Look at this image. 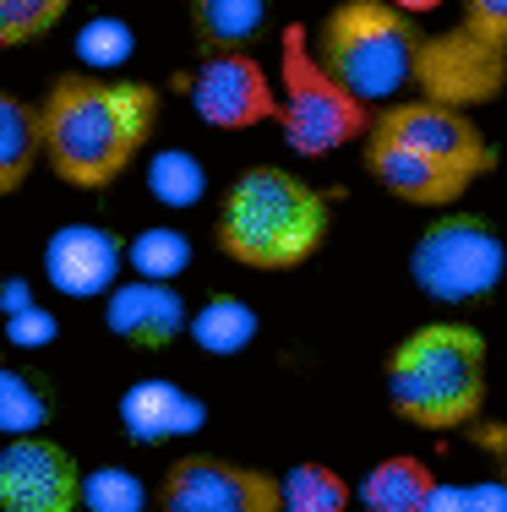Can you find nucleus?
<instances>
[{
  "mask_svg": "<svg viewBox=\"0 0 507 512\" xmlns=\"http://www.w3.org/2000/svg\"><path fill=\"white\" fill-rule=\"evenodd\" d=\"M142 502H148V491H142L126 469L82 474V507H93V512H137Z\"/></svg>",
  "mask_w": 507,
  "mask_h": 512,
  "instance_id": "obj_26",
  "label": "nucleus"
},
{
  "mask_svg": "<svg viewBox=\"0 0 507 512\" xmlns=\"http://www.w3.org/2000/svg\"><path fill=\"white\" fill-rule=\"evenodd\" d=\"M322 240H328V197L289 169H246L219 207V251L257 273H289L311 262Z\"/></svg>",
  "mask_w": 507,
  "mask_h": 512,
  "instance_id": "obj_2",
  "label": "nucleus"
},
{
  "mask_svg": "<svg viewBox=\"0 0 507 512\" xmlns=\"http://www.w3.org/2000/svg\"><path fill=\"white\" fill-rule=\"evenodd\" d=\"M186 327H191L202 355H240L257 338V311L235 295H213L197 316H186Z\"/></svg>",
  "mask_w": 507,
  "mask_h": 512,
  "instance_id": "obj_19",
  "label": "nucleus"
},
{
  "mask_svg": "<svg viewBox=\"0 0 507 512\" xmlns=\"http://www.w3.org/2000/svg\"><path fill=\"white\" fill-rule=\"evenodd\" d=\"M126 267V240L99 224H60L44 240V278L66 300H93L110 295V284Z\"/></svg>",
  "mask_w": 507,
  "mask_h": 512,
  "instance_id": "obj_12",
  "label": "nucleus"
},
{
  "mask_svg": "<svg viewBox=\"0 0 507 512\" xmlns=\"http://www.w3.org/2000/svg\"><path fill=\"white\" fill-rule=\"evenodd\" d=\"M159 502L169 512H279V474L197 453L164 474Z\"/></svg>",
  "mask_w": 507,
  "mask_h": 512,
  "instance_id": "obj_10",
  "label": "nucleus"
},
{
  "mask_svg": "<svg viewBox=\"0 0 507 512\" xmlns=\"http://www.w3.org/2000/svg\"><path fill=\"white\" fill-rule=\"evenodd\" d=\"M39 164V109L17 93H0V197L22 186Z\"/></svg>",
  "mask_w": 507,
  "mask_h": 512,
  "instance_id": "obj_18",
  "label": "nucleus"
},
{
  "mask_svg": "<svg viewBox=\"0 0 507 512\" xmlns=\"http://www.w3.org/2000/svg\"><path fill=\"white\" fill-rule=\"evenodd\" d=\"M50 420V398L28 371H0V431L6 436H28Z\"/></svg>",
  "mask_w": 507,
  "mask_h": 512,
  "instance_id": "obj_23",
  "label": "nucleus"
},
{
  "mask_svg": "<svg viewBox=\"0 0 507 512\" xmlns=\"http://www.w3.org/2000/svg\"><path fill=\"white\" fill-rule=\"evenodd\" d=\"M202 420H208V404L180 393L164 376H142V382H131L126 393H120V425H126V436L142 447L191 436V431H202Z\"/></svg>",
  "mask_w": 507,
  "mask_h": 512,
  "instance_id": "obj_15",
  "label": "nucleus"
},
{
  "mask_svg": "<svg viewBox=\"0 0 507 512\" xmlns=\"http://www.w3.org/2000/svg\"><path fill=\"white\" fill-rule=\"evenodd\" d=\"M126 262L137 267V278H164L169 284V278H180L191 267V240L169 224H153L126 246Z\"/></svg>",
  "mask_w": 507,
  "mask_h": 512,
  "instance_id": "obj_22",
  "label": "nucleus"
},
{
  "mask_svg": "<svg viewBox=\"0 0 507 512\" xmlns=\"http://www.w3.org/2000/svg\"><path fill=\"white\" fill-rule=\"evenodd\" d=\"M415 82L442 104H491L507 82V0H464L458 28L426 39L415 50Z\"/></svg>",
  "mask_w": 507,
  "mask_h": 512,
  "instance_id": "obj_6",
  "label": "nucleus"
},
{
  "mask_svg": "<svg viewBox=\"0 0 507 512\" xmlns=\"http://www.w3.org/2000/svg\"><path fill=\"white\" fill-rule=\"evenodd\" d=\"M469 425H475V431H469V436H475V442L486 447L491 458H497V474L507 480V425H480V414H475V420H469Z\"/></svg>",
  "mask_w": 507,
  "mask_h": 512,
  "instance_id": "obj_27",
  "label": "nucleus"
},
{
  "mask_svg": "<svg viewBox=\"0 0 507 512\" xmlns=\"http://www.w3.org/2000/svg\"><path fill=\"white\" fill-rule=\"evenodd\" d=\"M349 502H355V491L328 463H295L289 474H279V507L289 512H344Z\"/></svg>",
  "mask_w": 507,
  "mask_h": 512,
  "instance_id": "obj_20",
  "label": "nucleus"
},
{
  "mask_svg": "<svg viewBox=\"0 0 507 512\" xmlns=\"http://www.w3.org/2000/svg\"><path fill=\"white\" fill-rule=\"evenodd\" d=\"M186 300L164 284V278H137V284H110V306L104 327L131 349H169L186 333Z\"/></svg>",
  "mask_w": 507,
  "mask_h": 512,
  "instance_id": "obj_14",
  "label": "nucleus"
},
{
  "mask_svg": "<svg viewBox=\"0 0 507 512\" xmlns=\"http://www.w3.org/2000/svg\"><path fill=\"white\" fill-rule=\"evenodd\" d=\"M279 126H284V142L295 148L300 158H322V153H338L344 142L366 137L371 115H366V99L344 88L328 66L311 50V33L300 22L284 28V44H279Z\"/></svg>",
  "mask_w": 507,
  "mask_h": 512,
  "instance_id": "obj_5",
  "label": "nucleus"
},
{
  "mask_svg": "<svg viewBox=\"0 0 507 512\" xmlns=\"http://www.w3.org/2000/svg\"><path fill=\"white\" fill-rule=\"evenodd\" d=\"M180 88L213 131H251L279 115V93L251 50H213L191 77H180Z\"/></svg>",
  "mask_w": 507,
  "mask_h": 512,
  "instance_id": "obj_9",
  "label": "nucleus"
},
{
  "mask_svg": "<svg viewBox=\"0 0 507 512\" xmlns=\"http://www.w3.org/2000/svg\"><path fill=\"white\" fill-rule=\"evenodd\" d=\"M415 50L420 28L393 0H344L328 11L317 39V60L366 104L393 99L415 82Z\"/></svg>",
  "mask_w": 507,
  "mask_h": 512,
  "instance_id": "obj_4",
  "label": "nucleus"
},
{
  "mask_svg": "<svg viewBox=\"0 0 507 512\" xmlns=\"http://www.w3.org/2000/svg\"><path fill=\"white\" fill-rule=\"evenodd\" d=\"M507 273V246L480 213H442L426 224V235L409 251V278L420 295L442 306L486 300Z\"/></svg>",
  "mask_w": 507,
  "mask_h": 512,
  "instance_id": "obj_7",
  "label": "nucleus"
},
{
  "mask_svg": "<svg viewBox=\"0 0 507 512\" xmlns=\"http://www.w3.org/2000/svg\"><path fill=\"white\" fill-rule=\"evenodd\" d=\"M366 131H382V137L404 142V148L437 158V164L458 169V175L480 180L497 169V148L486 142V131L464 115L458 104H442V99H415V104H388Z\"/></svg>",
  "mask_w": 507,
  "mask_h": 512,
  "instance_id": "obj_8",
  "label": "nucleus"
},
{
  "mask_svg": "<svg viewBox=\"0 0 507 512\" xmlns=\"http://www.w3.org/2000/svg\"><path fill=\"white\" fill-rule=\"evenodd\" d=\"M0 507L6 512H71L82 507V469L50 436H11L0 447Z\"/></svg>",
  "mask_w": 507,
  "mask_h": 512,
  "instance_id": "obj_11",
  "label": "nucleus"
},
{
  "mask_svg": "<svg viewBox=\"0 0 507 512\" xmlns=\"http://www.w3.org/2000/svg\"><path fill=\"white\" fill-rule=\"evenodd\" d=\"M159 120V93L148 82L60 77L39 104V153L77 191H104L137 164Z\"/></svg>",
  "mask_w": 507,
  "mask_h": 512,
  "instance_id": "obj_1",
  "label": "nucleus"
},
{
  "mask_svg": "<svg viewBox=\"0 0 507 512\" xmlns=\"http://www.w3.org/2000/svg\"><path fill=\"white\" fill-rule=\"evenodd\" d=\"M268 22V0H191V33L202 55L213 50H251Z\"/></svg>",
  "mask_w": 507,
  "mask_h": 512,
  "instance_id": "obj_16",
  "label": "nucleus"
},
{
  "mask_svg": "<svg viewBox=\"0 0 507 512\" xmlns=\"http://www.w3.org/2000/svg\"><path fill=\"white\" fill-rule=\"evenodd\" d=\"M131 50H137V39H131V28L120 17H93L88 28L77 33V55L88 60V66H99V71L131 60Z\"/></svg>",
  "mask_w": 507,
  "mask_h": 512,
  "instance_id": "obj_25",
  "label": "nucleus"
},
{
  "mask_svg": "<svg viewBox=\"0 0 507 512\" xmlns=\"http://www.w3.org/2000/svg\"><path fill=\"white\" fill-rule=\"evenodd\" d=\"M388 404L426 431H458L486 409V338L464 322L415 327L388 360Z\"/></svg>",
  "mask_w": 507,
  "mask_h": 512,
  "instance_id": "obj_3",
  "label": "nucleus"
},
{
  "mask_svg": "<svg viewBox=\"0 0 507 512\" xmlns=\"http://www.w3.org/2000/svg\"><path fill=\"white\" fill-rule=\"evenodd\" d=\"M366 169H371L377 186H388L398 202H415V207H453L469 186H475L469 175H458V169L437 164V158L382 137V131H366Z\"/></svg>",
  "mask_w": 507,
  "mask_h": 512,
  "instance_id": "obj_13",
  "label": "nucleus"
},
{
  "mask_svg": "<svg viewBox=\"0 0 507 512\" xmlns=\"http://www.w3.org/2000/svg\"><path fill=\"white\" fill-rule=\"evenodd\" d=\"M71 11V0H0V50L33 44Z\"/></svg>",
  "mask_w": 507,
  "mask_h": 512,
  "instance_id": "obj_24",
  "label": "nucleus"
},
{
  "mask_svg": "<svg viewBox=\"0 0 507 512\" xmlns=\"http://www.w3.org/2000/svg\"><path fill=\"white\" fill-rule=\"evenodd\" d=\"M148 191L159 207H197L202 191H208V175H202V158L186 148H164L148 158Z\"/></svg>",
  "mask_w": 507,
  "mask_h": 512,
  "instance_id": "obj_21",
  "label": "nucleus"
},
{
  "mask_svg": "<svg viewBox=\"0 0 507 512\" xmlns=\"http://www.w3.org/2000/svg\"><path fill=\"white\" fill-rule=\"evenodd\" d=\"M431 491H437V480H431V469L420 458H382L360 480V502L371 512H426Z\"/></svg>",
  "mask_w": 507,
  "mask_h": 512,
  "instance_id": "obj_17",
  "label": "nucleus"
},
{
  "mask_svg": "<svg viewBox=\"0 0 507 512\" xmlns=\"http://www.w3.org/2000/svg\"><path fill=\"white\" fill-rule=\"evenodd\" d=\"M393 6H398V11H409V17H420V11H437L442 0H393Z\"/></svg>",
  "mask_w": 507,
  "mask_h": 512,
  "instance_id": "obj_28",
  "label": "nucleus"
}]
</instances>
